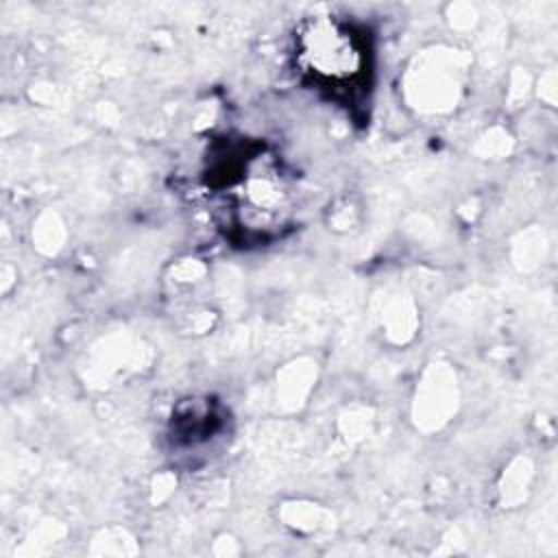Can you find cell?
<instances>
[{
    "mask_svg": "<svg viewBox=\"0 0 558 558\" xmlns=\"http://www.w3.org/2000/svg\"><path fill=\"white\" fill-rule=\"evenodd\" d=\"M301 54L305 59V72L314 76V83L351 92V87L364 78L366 54L362 39L347 26L318 20L303 37Z\"/></svg>",
    "mask_w": 558,
    "mask_h": 558,
    "instance_id": "1",
    "label": "cell"
}]
</instances>
